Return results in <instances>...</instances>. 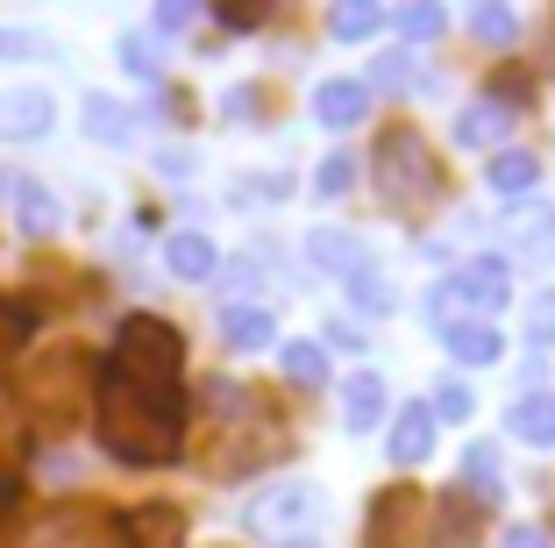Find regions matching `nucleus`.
Here are the masks:
<instances>
[{
    "mask_svg": "<svg viewBox=\"0 0 555 548\" xmlns=\"http://www.w3.org/2000/svg\"><path fill=\"white\" fill-rule=\"evenodd\" d=\"M93 399H100L93 406V435H100V449L115 456V463L157 470V463L179 456V420H185L179 392H143V385H129V378L107 371Z\"/></svg>",
    "mask_w": 555,
    "mask_h": 548,
    "instance_id": "nucleus-1",
    "label": "nucleus"
},
{
    "mask_svg": "<svg viewBox=\"0 0 555 548\" xmlns=\"http://www.w3.org/2000/svg\"><path fill=\"white\" fill-rule=\"evenodd\" d=\"M377 186H385V200L406 207V214H421V207L441 200V157L413 122H392V129L377 136Z\"/></svg>",
    "mask_w": 555,
    "mask_h": 548,
    "instance_id": "nucleus-2",
    "label": "nucleus"
},
{
    "mask_svg": "<svg viewBox=\"0 0 555 548\" xmlns=\"http://www.w3.org/2000/svg\"><path fill=\"white\" fill-rule=\"evenodd\" d=\"M179 364H185V342L164 314H129L115 328V378H129L143 392H171Z\"/></svg>",
    "mask_w": 555,
    "mask_h": 548,
    "instance_id": "nucleus-3",
    "label": "nucleus"
},
{
    "mask_svg": "<svg viewBox=\"0 0 555 548\" xmlns=\"http://www.w3.org/2000/svg\"><path fill=\"white\" fill-rule=\"evenodd\" d=\"M313 520H321V484L293 477L278 484V492H263L257 506H249V534H263V541H299V534H313Z\"/></svg>",
    "mask_w": 555,
    "mask_h": 548,
    "instance_id": "nucleus-4",
    "label": "nucleus"
},
{
    "mask_svg": "<svg viewBox=\"0 0 555 548\" xmlns=\"http://www.w3.org/2000/svg\"><path fill=\"white\" fill-rule=\"evenodd\" d=\"M427 520H435V506H427L413 484H392V492H377V499H371V520H363V548H421Z\"/></svg>",
    "mask_w": 555,
    "mask_h": 548,
    "instance_id": "nucleus-5",
    "label": "nucleus"
},
{
    "mask_svg": "<svg viewBox=\"0 0 555 548\" xmlns=\"http://www.w3.org/2000/svg\"><path fill=\"white\" fill-rule=\"evenodd\" d=\"M50 114H57V100H50L43 86H8V93H0V143H36V136H50Z\"/></svg>",
    "mask_w": 555,
    "mask_h": 548,
    "instance_id": "nucleus-6",
    "label": "nucleus"
},
{
    "mask_svg": "<svg viewBox=\"0 0 555 548\" xmlns=\"http://www.w3.org/2000/svg\"><path fill=\"white\" fill-rule=\"evenodd\" d=\"M121 541L129 548H185V513L164 506V499L129 506V513H121Z\"/></svg>",
    "mask_w": 555,
    "mask_h": 548,
    "instance_id": "nucleus-7",
    "label": "nucleus"
},
{
    "mask_svg": "<svg viewBox=\"0 0 555 548\" xmlns=\"http://www.w3.org/2000/svg\"><path fill=\"white\" fill-rule=\"evenodd\" d=\"M313 114H321L327 129H357L363 114H371V86L363 79H327L321 93H313Z\"/></svg>",
    "mask_w": 555,
    "mask_h": 548,
    "instance_id": "nucleus-8",
    "label": "nucleus"
},
{
    "mask_svg": "<svg viewBox=\"0 0 555 548\" xmlns=\"http://www.w3.org/2000/svg\"><path fill=\"white\" fill-rule=\"evenodd\" d=\"M435 456V406H399L392 413V463H427Z\"/></svg>",
    "mask_w": 555,
    "mask_h": 548,
    "instance_id": "nucleus-9",
    "label": "nucleus"
},
{
    "mask_svg": "<svg viewBox=\"0 0 555 548\" xmlns=\"http://www.w3.org/2000/svg\"><path fill=\"white\" fill-rule=\"evenodd\" d=\"M506 129H513V114L499 100H470L463 122H456V143L463 150H506Z\"/></svg>",
    "mask_w": 555,
    "mask_h": 548,
    "instance_id": "nucleus-10",
    "label": "nucleus"
},
{
    "mask_svg": "<svg viewBox=\"0 0 555 548\" xmlns=\"http://www.w3.org/2000/svg\"><path fill=\"white\" fill-rule=\"evenodd\" d=\"M313 264H321V271H343V278H363L371 271V250H363L357 235H343V228H313Z\"/></svg>",
    "mask_w": 555,
    "mask_h": 548,
    "instance_id": "nucleus-11",
    "label": "nucleus"
},
{
    "mask_svg": "<svg viewBox=\"0 0 555 548\" xmlns=\"http://www.w3.org/2000/svg\"><path fill=\"white\" fill-rule=\"evenodd\" d=\"M485 186L499 200H527L541 186V157H527V150H499V157H491V171H485Z\"/></svg>",
    "mask_w": 555,
    "mask_h": 548,
    "instance_id": "nucleus-12",
    "label": "nucleus"
},
{
    "mask_svg": "<svg viewBox=\"0 0 555 548\" xmlns=\"http://www.w3.org/2000/svg\"><path fill=\"white\" fill-rule=\"evenodd\" d=\"M377 420H385V385H377L371 371H357L343 385V428H349V435H371Z\"/></svg>",
    "mask_w": 555,
    "mask_h": 548,
    "instance_id": "nucleus-13",
    "label": "nucleus"
},
{
    "mask_svg": "<svg viewBox=\"0 0 555 548\" xmlns=\"http://www.w3.org/2000/svg\"><path fill=\"white\" fill-rule=\"evenodd\" d=\"M449 356H456V364H499V356H506V335L491 321H449Z\"/></svg>",
    "mask_w": 555,
    "mask_h": 548,
    "instance_id": "nucleus-14",
    "label": "nucleus"
},
{
    "mask_svg": "<svg viewBox=\"0 0 555 548\" xmlns=\"http://www.w3.org/2000/svg\"><path fill=\"white\" fill-rule=\"evenodd\" d=\"M477 506L470 499H435V520H427V534H435V548H470L477 541Z\"/></svg>",
    "mask_w": 555,
    "mask_h": 548,
    "instance_id": "nucleus-15",
    "label": "nucleus"
},
{
    "mask_svg": "<svg viewBox=\"0 0 555 548\" xmlns=\"http://www.w3.org/2000/svg\"><path fill=\"white\" fill-rule=\"evenodd\" d=\"M506 435L513 442H555V392H527L506 413Z\"/></svg>",
    "mask_w": 555,
    "mask_h": 548,
    "instance_id": "nucleus-16",
    "label": "nucleus"
},
{
    "mask_svg": "<svg viewBox=\"0 0 555 548\" xmlns=\"http://www.w3.org/2000/svg\"><path fill=\"white\" fill-rule=\"evenodd\" d=\"M22 456H29V406H22V392L0 385V470H15Z\"/></svg>",
    "mask_w": 555,
    "mask_h": 548,
    "instance_id": "nucleus-17",
    "label": "nucleus"
},
{
    "mask_svg": "<svg viewBox=\"0 0 555 548\" xmlns=\"http://www.w3.org/2000/svg\"><path fill=\"white\" fill-rule=\"evenodd\" d=\"M164 271H171V278H214L221 257H214L207 235H171V242H164Z\"/></svg>",
    "mask_w": 555,
    "mask_h": 548,
    "instance_id": "nucleus-18",
    "label": "nucleus"
},
{
    "mask_svg": "<svg viewBox=\"0 0 555 548\" xmlns=\"http://www.w3.org/2000/svg\"><path fill=\"white\" fill-rule=\"evenodd\" d=\"M86 136H93V143H129V136H135V114L121 107V100L93 93V100H86Z\"/></svg>",
    "mask_w": 555,
    "mask_h": 548,
    "instance_id": "nucleus-19",
    "label": "nucleus"
},
{
    "mask_svg": "<svg viewBox=\"0 0 555 548\" xmlns=\"http://www.w3.org/2000/svg\"><path fill=\"white\" fill-rule=\"evenodd\" d=\"M278 328H271V314L263 307H221V342L229 349H263Z\"/></svg>",
    "mask_w": 555,
    "mask_h": 548,
    "instance_id": "nucleus-20",
    "label": "nucleus"
},
{
    "mask_svg": "<svg viewBox=\"0 0 555 548\" xmlns=\"http://www.w3.org/2000/svg\"><path fill=\"white\" fill-rule=\"evenodd\" d=\"M278 371L293 378V385H321L327 378V349L321 342H278Z\"/></svg>",
    "mask_w": 555,
    "mask_h": 548,
    "instance_id": "nucleus-21",
    "label": "nucleus"
},
{
    "mask_svg": "<svg viewBox=\"0 0 555 548\" xmlns=\"http://www.w3.org/2000/svg\"><path fill=\"white\" fill-rule=\"evenodd\" d=\"M377 29H385V8H371V0H349V8L327 15V36H335V43H363V36H377Z\"/></svg>",
    "mask_w": 555,
    "mask_h": 548,
    "instance_id": "nucleus-22",
    "label": "nucleus"
},
{
    "mask_svg": "<svg viewBox=\"0 0 555 548\" xmlns=\"http://www.w3.org/2000/svg\"><path fill=\"white\" fill-rule=\"evenodd\" d=\"M263 442L271 435H235V442H214V477H243V470L263 463Z\"/></svg>",
    "mask_w": 555,
    "mask_h": 548,
    "instance_id": "nucleus-23",
    "label": "nucleus"
},
{
    "mask_svg": "<svg viewBox=\"0 0 555 548\" xmlns=\"http://www.w3.org/2000/svg\"><path fill=\"white\" fill-rule=\"evenodd\" d=\"M15 207H22V228H29V235H50V228L65 221V207H57V193H50V186H22Z\"/></svg>",
    "mask_w": 555,
    "mask_h": 548,
    "instance_id": "nucleus-24",
    "label": "nucleus"
},
{
    "mask_svg": "<svg viewBox=\"0 0 555 548\" xmlns=\"http://www.w3.org/2000/svg\"><path fill=\"white\" fill-rule=\"evenodd\" d=\"M456 292H463V300H485V307H499V300H506V264H499V257L470 264V271L456 278Z\"/></svg>",
    "mask_w": 555,
    "mask_h": 548,
    "instance_id": "nucleus-25",
    "label": "nucleus"
},
{
    "mask_svg": "<svg viewBox=\"0 0 555 548\" xmlns=\"http://www.w3.org/2000/svg\"><path fill=\"white\" fill-rule=\"evenodd\" d=\"M392 29L413 36V43H427V36L449 29V15H441V8H427V0H413V8H399V15H392Z\"/></svg>",
    "mask_w": 555,
    "mask_h": 548,
    "instance_id": "nucleus-26",
    "label": "nucleus"
},
{
    "mask_svg": "<svg viewBox=\"0 0 555 548\" xmlns=\"http://www.w3.org/2000/svg\"><path fill=\"white\" fill-rule=\"evenodd\" d=\"M349 300H357L363 314H392V292H385V278H377V271L349 278Z\"/></svg>",
    "mask_w": 555,
    "mask_h": 548,
    "instance_id": "nucleus-27",
    "label": "nucleus"
},
{
    "mask_svg": "<svg viewBox=\"0 0 555 548\" xmlns=\"http://www.w3.org/2000/svg\"><path fill=\"white\" fill-rule=\"evenodd\" d=\"M313 186H321L327 200H343L349 186H357V164H349V157H327V164H321V178H313Z\"/></svg>",
    "mask_w": 555,
    "mask_h": 548,
    "instance_id": "nucleus-28",
    "label": "nucleus"
},
{
    "mask_svg": "<svg viewBox=\"0 0 555 548\" xmlns=\"http://www.w3.org/2000/svg\"><path fill=\"white\" fill-rule=\"evenodd\" d=\"M513 29H520L513 8H477V36H485V43H513Z\"/></svg>",
    "mask_w": 555,
    "mask_h": 548,
    "instance_id": "nucleus-29",
    "label": "nucleus"
},
{
    "mask_svg": "<svg viewBox=\"0 0 555 548\" xmlns=\"http://www.w3.org/2000/svg\"><path fill=\"white\" fill-rule=\"evenodd\" d=\"M121 72H135V79H157V58H150L143 36H121Z\"/></svg>",
    "mask_w": 555,
    "mask_h": 548,
    "instance_id": "nucleus-30",
    "label": "nucleus"
},
{
    "mask_svg": "<svg viewBox=\"0 0 555 548\" xmlns=\"http://www.w3.org/2000/svg\"><path fill=\"white\" fill-rule=\"evenodd\" d=\"M470 406H477L470 385H441V392H435V413H441V420H470Z\"/></svg>",
    "mask_w": 555,
    "mask_h": 548,
    "instance_id": "nucleus-31",
    "label": "nucleus"
},
{
    "mask_svg": "<svg viewBox=\"0 0 555 548\" xmlns=\"http://www.w3.org/2000/svg\"><path fill=\"white\" fill-rule=\"evenodd\" d=\"M463 477H470V484H485V492L499 484V470H491V449H485V442H470V449H463Z\"/></svg>",
    "mask_w": 555,
    "mask_h": 548,
    "instance_id": "nucleus-32",
    "label": "nucleus"
},
{
    "mask_svg": "<svg viewBox=\"0 0 555 548\" xmlns=\"http://www.w3.org/2000/svg\"><path fill=\"white\" fill-rule=\"evenodd\" d=\"M193 22H199V8H185V0H171V8H157V29H164V36L193 29Z\"/></svg>",
    "mask_w": 555,
    "mask_h": 548,
    "instance_id": "nucleus-33",
    "label": "nucleus"
},
{
    "mask_svg": "<svg viewBox=\"0 0 555 548\" xmlns=\"http://www.w3.org/2000/svg\"><path fill=\"white\" fill-rule=\"evenodd\" d=\"M263 93H257V86H235V93H229V114H235V122H263Z\"/></svg>",
    "mask_w": 555,
    "mask_h": 548,
    "instance_id": "nucleus-34",
    "label": "nucleus"
},
{
    "mask_svg": "<svg viewBox=\"0 0 555 548\" xmlns=\"http://www.w3.org/2000/svg\"><path fill=\"white\" fill-rule=\"evenodd\" d=\"M377 86H392V93H406V86H413V65H406V58H385V65H377Z\"/></svg>",
    "mask_w": 555,
    "mask_h": 548,
    "instance_id": "nucleus-35",
    "label": "nucleus"
},
{
    "mask_svg": "<svg viewBox=\"0 0 555 548\" xmlns=\"http://www.w3.org/2000/svg\"><path fill=\"white\" fill-rule=\"evenodd\" d=\"M22 335H29V321H22V314H15V307H0V356L15 349V342H22Z\"/></svg>",
    "mask_w": 555,
    "mask_h": 548,
    "instance_id": "nucleus-36",
    "label": "nucleus"
},
{
    "mask_svg": "<svg viewBox=\"0 0 555 548\" xmlns=\"http://www.w3.org/2000/svg\"><path fill=\"white\" fill-rule=\"evenodd\" d=\"M221 22H229V29H257L263 8H257V0H235V8H221Z\"/></svg>",
    "mask_w": 555,
    "mask_h": 548,
    "instance_id": "nucleus-37",
    "label": "nucleus"
},
{
    "mask_svg": "<svg viewBox=\"0 0 555 548\" xmlns=\"http://www.w3.org/2000/svg\"><path fill=\"white\" fill-rule=\"evenodd\" d=\"M527 335H534L541 349H548V342H555V300H541V307H534V328H527Z\"/></svg>",
    "mask_w": 555,
    "mask_h": 548,
    "instance_id": "nucleus-38",
    "label": "nucleus"
},
{
    "mask_svg": "<svg viewBox=\"0 0 555 548\" xmlns=\"http://www.w3.org/2000/svg\"><path fill=\"white\" fill-rule=\"evenodd\" d=\"M506 548H548V534L541 527H506Z\"/></svg>",
    "mask_w": 555,
    "mask_h": 548,
    "instance_id": "nucleus-39",
    "label": "nucleus"
},
{
    "mask_svg": "<svg viewBox=\"0 0 555 548\" xmlns=\"http://www.w3.org/2000/svg\"><path fill=\"white\" fill-rule=\"evenodd\" d=\"M8 50H29V36H15V29H0V58H8Z\"/></svg>",
    "mask_w": 555,
    "mask_h": 548,
    "instance_id": "nucleus-40",
    "label": "nucleus"
}]
</instances>
